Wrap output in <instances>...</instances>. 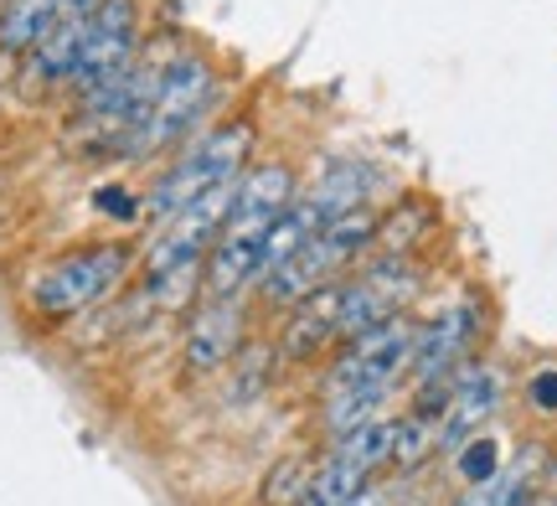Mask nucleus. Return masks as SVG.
I'll return each mask as SVG.
<instances>
[{
	"instance_id": "nucleus-1",
	"label": "nucleus",
	"mask_w": 557,
	"mask_h": 506,
	"mask_svg": "<svg viewBox=\"0 0 557 506\" xmlns=\"http://www.w3.org/2000/svg\"><path fill=\"white\" fill-rule=\"evenodd\" d=\"M289 202H295V171L289 165L274 161L259 165V171H243L233 218L218 233V244L207 248V259H201V295L207 300H233L243 284H253L259 248Z\"/></svg>"
},
{
	"instance_id": "nucleus-2",
	"label": "nucleus",
	"mask_w": 557,
	"mask_h": 506,
	"mask_svg": "<svg viewBox=\"0 0 557 506\" xmlns=\"http://www.w3.org/2000/svg\"><path fill=\"white\" fill-rule=\"evenodd\" d=\"M377 223H382V212L372 202L357 207V212H341L336 223L320 227V233L299 248L295 259H284L274 274H263V280H259L263 305L295 310V305L310 300L315 289L346 280V274L357 269L361 254H372V244H377Z\"/></svg>"
},
{
	"instance_id": "nucleus-3",
	"label": "nucleus",
	"mask_w": 557,
	"mask_h": 506,
	"mask_svg": "<svg viewBox=\"0 0 557 506\" xmlns=\"http://www.w3.org/2000/svg\"><path fill=\"white\" fill-rule=\"evenodd\" d=\"M248 150H253V129H248V124H222V129H207V135H201V140L156 182L150 202H145L150 207V218L165 223V218H176L191 197L212 192L218 182L243 176V171H248Z\"/></svg>"
},
{
	"instance_id": "nucleus-4",
	"label": "nucleus",
	"mask_w": 557,
	"mask_h": 506,
	"mask_svg": "<svg viewBox=\"0 0 557 506\" xmlns=\"http://www.w3.org/2000/svg\"><path fill=\"white\" fill-rule=\"evenodd\" d=\"M418 321L413 316H393L346 336L341 357L331 367V393H372V398H393L398 378L413 367Z\"/></svg>"
},
{
	"instance_id": "nucleus-5",
	"label": "nucleus",
	"mask_w": 557,
	"mask_h": 506,
	"mask_svg": "<svg viewBox=\"0 0 557 506\" xmlns=\"http://www.w3.org/2000/svg\"><path fill=\"white\" fill-rule=\"evenodd\" d=\"M212 94H218V73H212V62L197 58V52L171 58L165 62V73H160L156 109H150L145 129L135 135L129 156H160V150H171L176 140H186V135H191V124L207 114Z\"/></svg>"
},
{
	"instance_id": "nucleus-6",
	"label": "nucleus",
	"mask_w": 557,
	"mask_h": 506,
	"mask_svg": "<svg viewBox=\"0 0 557 506\" xmlns=\"http://www.w3.org/2000/svg\"><path fill=\"white\" fill-rule=\"evenodd\" d=\"M124 274H129V248L124 244L78 248V254H67L41 274L37 289H32V305L41 316H78L88 305H99Z\"/></svg>"
},
{
	"instance_id": "nucleus-7",
	"label": "nucleus",
	"mask_w": 557,
	"mask_h": 506,
	"mask_svg": "<svg viewBox=\"0 0 557 506\" xmlns=\"http://www.w3.org/2000/svg\"><path fill=\"white\" fill-rule=\"evenodd\" d=\"M135 62V0H94V16H88V37L83 52L73 62V88L94 94L99 83H109L120 67Z\"/></svg>"
},
{
	"instance_id": "nucleus-8",
	"label": "nucleus",
	"mask_w": 557,
	"mask_h": 506,
	"mask_svg": "<svg viewBox=\"0 0 557 506\" xmlns=\"http://www.w3.org/2000/svg\"><path fill=\"white\" fill-rule=\"evenodd\" d=\"M475 336H480V310L470 300H455L444 305L429 325H418V346H413V383L429 387V383H449L459 367L470 362L475 351Z\"/></svg>"
},
{
	"instance_id": "nucleus-9",
	"label": "nucleus",
	"mask_w": 557,
	"mask_h": 506,
	"mask_svg": "<svg viewBox=\"0 0 557 506\" xmlns=\"http://www.w3.org/2000/svg\"><path fill=\"white\" fill-rule=\"evenodd\" d=\"M500 372L485 362H465L449 378V398H444V408H438V449L444 455H455L465 440H475L480 429H485V419L500 408Z\"/></svg>"
},
{
	"instance_id": "nucleus-10",
	"label": "nucleus",
	"mask_w": 557,
	"mask_h": 506,
	"mask_svg": "<svg viewBox=\"0 0 557 506\" xmlns=\"http://www.w3.org/2000/svg\"><path fill=\"white\" fill-rule=\"evenodd\" d=\"M243 346V310L233 300H207L201 316L191 321V336H186V362L191 372H218L238 357Z\"/></svg>"
},
{
	"instance_id": "nucleus-11",
	"label": "nucleus",
	"mask_w": 557,
	"mask_h": 506,
	"mask_svg": "<svg viewBox=\"0 0 557 506\" xmlns=\"http://www.w3.org/2000/svg\"><path fill=\"white\" fill-rule=\"evenodd\" d=\"M88 16H94V5H73V11H62L41 41L32 47V78L37 83H67L73 78V62L83 52V37H88Z\"/></svg>"
},
{
	"instance_id": "nucleus-12",
	"label": "nucleus",
	"mask_w": 557,
	"mask_h": 506,
	"mask_svg": "<svg viewBox=\"0 0 557 506\" xmlns=\"http://www.w3.org/2000/svg\"><path fill=\"white\" fill-rule=\"evenodd\" d=\"M341 280L315 289L310 300L295 305V316H289V331H284V357H315L320 346L341 342Z\"/></svg>"
},
{
	"instance_id": "nucleus-13",
	"label": "nucleus",
	"mask_w": 557,
	"mask_h": 506,
	"mask_svg": "<svg viewBox=\"0 0 557 506\" xmlns=\"http://www.w3.org/2000/svg\"><path fill=\"white\" fill-rule=\"evenodd\" d=\"M537 466H542V455H537V449H527L517 466H500L491 481H475V486L465 491L455 506H521L527 496H532Z\"/></svg>"
},
{
	"instance_id": "nucleus-14",
	"label": "nucleus",
	"mask_w": 557,
	"mask_h": 506,
	"mask_svg": "<svg viewBox=\"0 0 557 506\" xmlns=\"http://www.w3.org/2000/svg\"><path fill=\"white\" fill-rule=\"evenodd\" d=\"M58 16V0H0V47L5 52H32Z\"/></svg>"
},
{
	"instance_id": "nucleus-15",
	"label": "nucleus",
	"mask_w": 557,
	"mask_h": 506,
	"mask_svg": "<svg viewBox=\"0 0 557 506\" xmlns=\"http://www.w3.org/2000/svg\"><path fill=\"white\" fill-rule=\"evenodd\" d=\"M372 476L361 466H351V460H341V455H331L325 466L305 481V491H299V506H341V502H351L361 486H367Z\"/></svg>"
},
{
	"instance_id": "nucleus-16",
	"label": "nucleus",
	"mask_w": 557,
	"mask_h": 506,
	"mask_svg": "<svg viewBox=\"0 0 557 506\" xmlns=\"http://www.w3.org/2000/svg\"><path fill=\"white\" fill-rule=\"evenodd\" d=\"M459 455V476L475 486V481H491L500 470V445L491 440V434H475V440H465V445L455 449Z\"/></svg>"
},
{
	"instance_id": "nucleus-17",
	"label": "nucleus",
	"mask_w": 557,
	"mask_h": 506,
	"mask_svg": "<svg viewBox=\"0 0 557 506\" xmlns=\"http://www.w3.org/2000/svg\"><path fill=\"white\" fill-rule=\"evenodd\" d=\"M263 362H269V346H248V351H243V367H238L243 383L233 387L238 398H248V393H259L263 387Z\"/></svg>"
},
{
	"instance_id": "nucleus-18",
	"label": "nucleus",
	"mask_w": 557,
	"mask_h": 506,
	"mask_svg": "<svg viewBox=\"0 0 557 506\" xmlns=\"http://www.w3.org/2000/svg\"><path fill=\"white\" fill-rule=\"evenodd\" d=\"M94 202H99V207H114L109 218H135V212H139V202H135V197H124L120 186H103V192L94 197Z\"/></svg>"
},
{
	"instance_id": "nucleus-19",
	"label": "nucleus",
	"mask_w": 557,
	"mask_h": 506,
	"mask_svg": "<svg viewBox=\"0 0 557 506\" xmlns=\"http://www.w3.org/2000/svg\"><path fill=\"white\" fill-rule=\"evenodd\" d=\"M532 404L557 408V372H537V378H532Z\"/></svg>"
},
{
	"instance_id": "nucleus-20",
	"label": "nucleus",
	"mask_w": 557,
	"mask_h": 506,
	"mask_svg": "<svg viewBox=\"0 0 557 506\" xmlns=\"http://www.w3.org/2000/svg\"><path fill=\"white\" fill-rule=\"evenodd\" d=\"M341 506H387V491H382L377 481H367V486H361L351 502H341Z\"/></svg>"
},
{
	"instance_id": "nucleus-21",
	"label": "nucleus",
	"mask_w": 557,
	"mask_h": 506,
	"mask_svg": "<svg viewBox=\"0 0 557 506\" xmlns=\"http://www.w3.org/2000/svg\"><path fill=\"white\" fill-rule=\"evenodd\" d=\"M521 506H557V496H527Z\"/></svg>"
},
{
	"instance_id": "nucleus-22",
	"label": "nucleus",
	"mask_w": 557,
	"mask_h": 506,
	"mask_svg": "<svg viewBox=\"0 0 557 506\" xmlns=\"http://www.w3.org/2000/svg\"><path fill=\"white\" fill-rule=\"evenodd\" d=\"M62 11H73V5H94V0H58Z\"/></svg>"
}]
</instances>
